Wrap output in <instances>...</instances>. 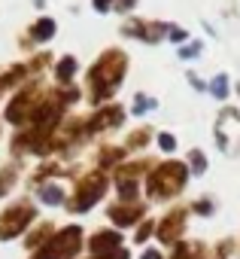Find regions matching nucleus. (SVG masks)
<instances>
[{"label":"nucleus","instance_id":"nucleus-26","mask_svg":"<svg viewBox=\"0 0 240 259\" xmlns=\"http://www.w3.org/2000/svg\"><path fill=\"white\" fill-rule=\"evenodd\" d=\"M195 55H201V43H189L179 49V58H195Z\"/></svg>","mask_w":240,"mask_h":259},{"label":"nucleus","instance_id":"nucleus-33","mask_svg":"<svg viewBox=\"0 0 240 259\" xmlns=\"http://www.w3.org/2000/svg\"><path fill=\"white\" fill-rule=\"evenodd\" d=\"M170 40H186V31H179V28H170Z\"/></svg>","mask_w":240,"mask_h":259},{"label":"nucleus","instance_id":"nucleus-2","mask_svg":"<svg viewBox=\"0 0 240 259\" xmlns=\"http://www.w3.org/2000/svg\"><path fill=\"white\" fill-rule=\"evenodd\" d=\"M186 180H189V168H186L183 162H161V165H155V168L149 171V177H146V192H149V198H155V201L173 198V195L183 192Z\"/></svg>","mask_w":240,"mask_h":259},{"label":"nucleus","instance_id":"nucleus-21","mask_svg":"<svg viewBox=\"0 0 240 259\" xmlns=\"http://www.w3.org/2000/svg\"><path fill=\"white\" fill-rule=\"evenodd\" d=\"M189 165H192L195 174H204V171H207V159H204V153H201V150H192V153H189Z\"/></svg>","mask_w":240,"mask_h":259},{"label":"nucleus","instance_id":"nucleus-18","mask_svg":"<svg viewBox=\"0 0 240 259\" xmlns=\"http://www.w3.org/2000/svg\"><path fill=\"white\" fill-rule=\"evenodd\" d=\"M16 180H19V168H13V165H10L7 171H0V198H4V195L13 189V183H16Z\"/></svg>","mask_w":240,"mask_h":259},{"label":"nucleus","instance_id":"nucleus-19","mask_svg":"<svg viewBox=\"0 0 240 259\" xmlns=\"http://www.w3.org/2000/svg\"><path fill=\"white\" fill-rule=\"evenodd\" d=\"M207 89H210L213 98H228V76H225V73H216L213 82H210Z\"/></svg>","mask_w":240,"mask_h":259},{"label":"nucleus","instance_id":"nucleus-32","mask_svg":"<svg viewBox=\"0 0 240 259\" xmlns=\"http://www.w3.org/2000/svg\"><path fill=\"white\" fill-rule=\"evenodd\" d=\"M189 82H192V85H195V89H198V92H204V89H207V85H204V82H201V79H198V76H195V73H189Z\"/></svg>","mask_w":240,"mask_h":259},{"label":"nucleus","instance_id":"nucleus-6","mask_svg":"<svg viewBox=\"0 0 240 259\" xmlns=\"http://www.w3.org/2000/svg\"><path fill=\"white\" fill-rule=\"evenodd\" d=\"M216 144L228 156L240 153V113L234 107H225L216 119Z\"/></svg>","mask_w":240,"mask_h":259},{"label":"nucleus","instance_id":"nucleus-12","mask_svg":"<svg viewBox=\"0 0 240 259\" xmlns=\"http://www.w3.org/2000/svg\"><path fill=\"white\" fill-rule=\"evenodd\" d=\"M164 31H167V28H164L161 22H131V25L122 28V34H128V37H140V40H146V43H158Z\"/></svg>","mask_w":240,"mask_h":259},{"label":"nucleus","instance_id":"nucleus-15","mask_svg":"<svg viewBox=\"0 0 240 259\" xmlns=\"http://www.w3.org/2000/svg\"><path fill=\"white\" fill-rule=\"evenodd\" d=\"M204 244L201 241H179L176 247H173V256L170 259H204Z\"/></svg>","mask_w":240,"mask_h":259},{"label":"nucleus","instance_id":"nucleus-10","mask_svg":"<svg viewBox=\"0 0 240 259\" xmlns=\"http://www.w3.org/2000/svg\"><path fill=\"white\" fill-rule=\"evenodd\" d=\"M122 232L118 229H97L88 241H85V247H88V253L91 256H109V253H115V250H122Z\"/></svg>","mask_w":240,"mask_h":259},{"label":"nucleus","instance_id":"nucleus-5","mask_svg":"<svg viewBox=\"0 0 240 259\" xmlns=\"http://www.w3.org/2000/svg\"><path fill=\"white\" fill-rule=\"evenodd\" d=\"M103 195H106V174H103V171H91V174H85V177L76 183L73 195L67 198V210H70V213H85V210H91Z\"/></svg>","mask_w":240,"mask_h":259},{"label":"nucleus","instance_id":"nucleus-31","mask_svg":"<svg viewBox=\"0 0 240 259\" xmlns=\"http://www.w3.org/2000/svg\"><path fill=\"white\" fill-rule=\"evenodd\" d=\"M109 7H112V0H94V10L97 13H106Z\"/></svg>","mask_w":240,"mask_h":259},{"label":"nucleus","instance_id":"nucleus-14","mask_svg":"<svg viewBox=\"0 0 240 259\" xmlns=\"http://www.w3.org/2000/svg\"><path fill=\"white\" fill-rule=\"evenodd\" d=\"M37 198H40L43 204H52V207L67 204V195H64V189H61L58 183H43V186H40V192H37Z\"/></svg>","mask_w":240,"mask_h":259},{"label":"nucleus","instance_id":"nucleus-4","mask_svg":"<svg viewBox=\"0 0 240 259\" xmlns=\"http://www.w3.org/2000/svg\"><path fill=\"white\" fill-rule=\"evenodd\" d=\"M37 223V204L22 198L0 210V241H16Z\"/></svg>","mask_w":240,"mask_h":259},{"label":"nucleus","instance_id":"nucleus-13","mask_svg":"<svg viewBox=\"0 0 240 259\" xmlns=\"http://www.w3.org/2000/svg\"><path fill=\"white\" fill-rule=\"evenodd\" d=\"M55 235V226H52V220H40V223H34L31 229H28V235H25V247L31 250V253H37L49 238Z\"/></svg>","mask_w":240,"mask_h":259},{"label":"nucleus","instance_id":"nucleus-8","mask_svg":"<svg viewBox=\"0 0 240 259\" xmlns=\"http://www.w3.org/2000/svg\"><path fill=\"white\" fill-rule=\"evenodd\" d=\"M186 220H189V210L186 207H173L161 217V223H155V238L167 247H176L183 241V232H186Z\"/></svg>","mask_w":240,"mask_h":259},{"label":"nucleus","instance_id":"nucleus-3","mask_svg":"<svg viewBox=\"0 0 240 259\" xmlns=\"http://www.w3.org/2000/svg\"><path fill=\"white\" fill-rule=\"evenodd\" d=\"M82 247H85L82 226H64V229H55V235L37 253H31V259H76Z\"/></svg>","mask_w":240,"mask_h":259},{"label":"nucleus","instance_id":"nucleus-7","mask_svg":"<svg viewBox=\"0 0 240 259\" xmlns=\"http://www.w3.org/2000/svg\"><path fill=\"white\" fill-rule=\"evenodd\" d=\"M46 101V95H43V85H31V89H22L13 101H10V107H7V119L13 122V125H22L25 119H34V113H37V107Z\"/></svg>","mask_w":240,"mask_h":259},{"label":"nucleus","instance_id":"nucleus-24","mask_svg":"<svg viewBox=\"0 0 240 259\" xmlns=\"http://www.w3.org/2000/svg\"><path fill=\"white\" fill-rule=\"evenodd\" d=\"M192 210L201 213V217H210V213H213V201H210V198H198V201L192 204Z\"/></svg>","mask_w":240,"mask_h":259},{"label":"nucleus","instance_id":"nucleus-9","mask_svg":"<svg viewBox=\"0 0 240 259\" xmlns=\"http://www.w3.org/2000/svg\"><path fill=\"white\" fill-rule=\"evenodd\" d=\"M106 217L115 229H128V226H137L143 223L146 217V204L143 201H118V204H109L106 207Z\"/></svg>","mask_w":240,"mask_h":259},{"label":"nucleus","instance_id":"nucleus-20","mask_svg":"<svg viewBox=\"0 0 240 259\" xmlns=\"http://www.w3.org/2000/svg\"><path fill=\"white\" fill-rule=\"evenodd\" d=\"M146 141H149V128H137V132H131V135H128V147H131V150L146 147Z\"/></svg>","mask_w":240,"mask_h":259},{"label":"nucleus","instance_id":"nucleus-22","mask_svg":"<svg viewBox=\"0 0 240 259\" xmlns=\"http://www.w3.org/2000/svg\"><path fill=\"white\" fill-rule=\"evenodd\" d=\"M152 232H155V223H152V220H143V223L137 226V235H134V241H137V244H146Z\"/></svg>","mask_w":240,"mask_h":259},{"label":"nucleus","instance_id":"nucleus-16","mask_svg":"<svg viewBox=\"0 0 240 259\" xmlns=\"http://www.w3.org/2000/svg\"><path fill=\"white\" fill-rule=\"evenodd\" d=\"M73 76H76V58L73 55H64L58 61V67H55V79L58 82H70Z\"/></svg>","mask_w":240,"mask_h":259},{"label":"nucleus","instance_id":"nucleus-27","mask_svg":"<svg viewBox=\"0 0 240 259\" xmlns=\"http://www.w3.org/2000/svg\"><path fill=\"white\" fill-rule=\"evenodd\" d=\"M231 250H234V241L228 238V241H222V244L216 247V256H219V259H228V253H231Z\"/></svg>","mask_w":240,"mask_h":259},{"label":"nucleus","instance_id":"nucleus-23","mask_svg":"<svg viewBox=\"0 0 240 259\" xmlns=\"http://www.w3.org/2000/svg\"><path fill=\"white\" fill-rule=\"evenodd\" d=\"M152 107H155L152 98H146V95H137V98H134V113H137V116L146 113V110H152Z\"/></svg>","mask_w":240,"mask_h":259},{"label":"nucleus","instance_id":"nucleus-29","mask_svg":"<svg viewBox=\"0 0 240 259\" xmlns=\"http://www.w3.org/2000/svg\"><path fill=\"white\" fill-rule=\"evenodd\" d=\"M134 7H137V0H115V10H122V13H128Z\"/></svg>","mask_w":240,"mask_h":259},{"label":"nucleus","instance_id":"nucleus-11","mask_svg":"<svg viewBox=\"0 0 240 259\" xmlns=\"http://www.w3.org/2000/svg\"><path fill=\"white\" fill-rule=\"evenodd\" d=\"M122 116H125V110L118 107V104L103 107L97 116H91V122L85 125V132H88V135H94V132H103V128H115L118 122H122Z\"/></svg>","mask_w":240,"mask_h":259},{"label":"nucleus","instance_id":"nucleus-25","mask_svg":"<svg viewBox=\"0 0 240 259\" xmlns=\"http://www.w3.org/2000/svg\"><path fill=\"white\" fill-rule=\"evenodd\" d=\"M158 147H161L164 153H173V150H176V138L164 132V135H158Z\"/></svg>","mask_w":240,"mask_h":259},{"label":"nucleus","instance_id":"nucleus-17","mask_svg":"<svg viewBox=\"0 0 240 259\" xmlns=\"http://www.w3.org/2000/svg\"><path fill=\"white\" fill-rule=\"evenodd\" d=\"M52 34H55V22H52V19H40V22L31 28V37H34V40H40V43H43V40H49Z\"/></svg>","mask_w":240,"mask_h":259},{"label":"nucleus","instance_id":"nucleus-28","mask_svg":"<svg viewBox=\"0 0 240 259\" xmlns=\"http://www.w3.org/2000/svg\"><path fill=\"white\" fill-rule=\"evenodd\" d=\"M88 259H131V253L122 247V250H115V253H109V256H88Z\"/></svg>","mask_w":240,"mask_h":259},{"label":"nucleus","instance_id":"nucleus-30","mask_svg":"<svg viewBox=\"0 0 240 259\" xmlns=\"http://www.w3.org/2000/svg\"><path fill=\"white\" fill-rule=\"evenodd\" d=\"M140 259H164V256H161V250H155V247H146Z\"/></svg>","mask_w":240,"mask_h":259},{"label":"nucleus","instance_id":"nucleus-34","mask_svg":"<svg viewBox=\"0 0 240 259\" xmlns=\"http://www.w3.org/2000/svg\"><path fill=\"white\" fill-rule=\"evenodd\" d=\"M237 92H240V85H237Z\"/></svg>","mask_w":240,"mask_h":259},{"label":"nucleus","instance_id":"nucleus-1","mask_svg":"<svg viewBox=\"0 0 240 259\" xmlns=\"http://www.w3.org/2000/svg\"><path fill=\"white\" fill-rule=\"evenodd\" d=\"M125 70H128V55H125V52H118V49L103 52V55L91 64V70H88L91 101H94V104L106 101V98L118 89V82L125 79Z\"/></svg>","mask_w":240,"mask_h":259}]
</instances>
